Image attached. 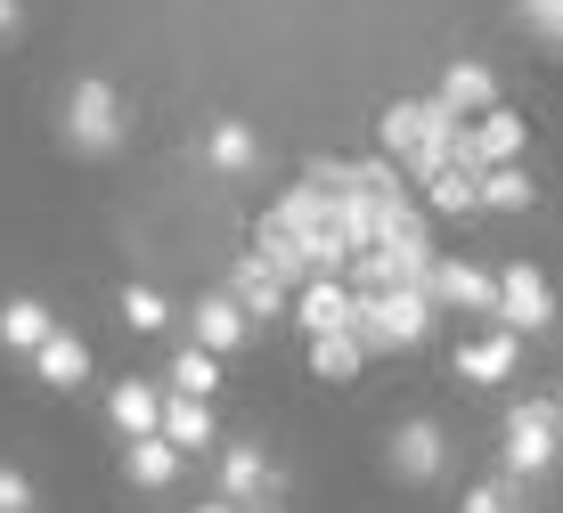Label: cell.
<instances>
[{
  "label": "cell",
  "mask_w": 563,
  "mask_h": 513,
  "mask_svg": "<svg viewBox=\"0 0 563 513\" xmlns=\"http://www.w3.org/2000/svg\"><path fill=\"white\" fill-rule=\"evenodd\" d=\"M376 140H384V155H393L400 171H409V188H433L441 171L457 164L465 123L441 107V98H393V107H384V123H376Z\"/></svg>",
  "instance_id": "cell-1"
},
{
  "label": "cell",
  "mask_w": 563,
  "mask_h": 513,
  "mask_svg": "<svg viewBox=\"0 0 563 513\" xmlns=\"http://www.w3.org/2000/svg\"><path fill=\"white\" fill-rule=\"evenodd\" d=\"M433 293L424 286H393V293H352V343L360 350H417L433 334Z\"/></svg>",
  "instance_id": "cell-2"
},
{
  "label": "cell",
  "mask_w": 563,
  "mask_h": 513,
  "mask_svg": "<svg viewBox=\"0 0 563 513\" xmlns=\"http://www.w3.org/2000/svg\"><path fill=\"white\" fill-rule=\"evenodd\" d=\"M123 90L114 82H99V74H90V82H74V98H66V147H82V155H114L123 147Z\"/></svg>",
  "instance_id": "cell-3"
},
{
  "label": "cell",
  "mask_w": 563,
  "mask_h": 513,
  "mask_svg": "<svg viewBox=\"0 0 563 513\" xmlns=\"http://www.w3.org/2000/svg\"><path fill=\"white\" fill-rule=\"evenodd\" d=\"M563 457V408L555 400H515L507 408V472H548Z\"/></svg>",
  "instance_id": "cell-4"
},
{
  "label": "cell",
  "mask_w": 563,
  "mask_h": 513,
  "mask_svg": "<svg viewBox=\"0 0 563 513\" xmlns=\"http://www.w3.org/2000/svg\"><path fill=\"white\" fill-rule=\"evenodd\" d=\"M498 326H507V334L555 326V286L539 278L531 261H507V269H498Z\"/></svg>",
  "instance_id": "cell-5"
},
{
  "label": "cell",
  "mask_w": 563,
  "mask_h": 513,
  "mask_svg": "<svg viewBox=\"0 0 563 513\" xmlns=\"http://www.w3.org/2000/svg\"><path fill=\"white\" fill-rule=\"evenodd\" d=\"M384 465H393V481H441V472H450V440H441V424L433 416H409L393 432V440H384Z\"/></svg>",
  "instance_id": "cell-6"
},
{
  "label": "cell",
  "mask_w": 563,
  "mask_h": 513,
  "mask_svg": "<svg viewBox=\"0 0 563 513\" xmlns=\"http://www.w3.org/2000/svg\"><path fill=\"white\" fill-rule=\"evenodd\" d=\"M424 293H433V310H465V319H498V269H482V261H433Z\"/></svg>",
  "instance_id": "cell-7"
},
{
  "label": "cell",
  "mask_w": 563,
  "mask_h": 513,
  "mask_svg": "<svg viewBox=\"0 0 563 513\" xmlns=\"http://www.w3.org/2000/svg\"><path fill=\"white\" fill-rule=\"evenodd\" d=\"M457 164H474V171L522 164V114H515V107H490L482 123H465V147H457Z\"/></svg>",
  "instance_id": "cell-8"
},
{
  "label": "cell",
  "mask_w": 563,
  "mask_h": 513,
  "mask_svg": "<svg viewBox=\"0 0 563 513\" xmlns=\"http://www.w3.org/2000/svg\"><path fill=\"white\" fill-rule=\"evenodd\" d=\"M433 98L457 114V123H482V114L498 107V74L482 66V57H450V74H441V90H433Z\"/></svg>",
  "instance_id": "cell-9"
},
{
  "label": "cell",
  "mask_w": 563,
  "mask_h": 513,
  "mask_svg": "<svg viewBox=\"0 0 563 513\" xmlns=\"http://www.w3.org/2000/svg\"><path fill=\"white\" fill-rule=\"evenodd\" d=\"M515 367H522V334H507V326L474 334L457 350V383H515Z\"/></svg>",
  "instance_id": "cell-10"
},
{
  "label": "cell",
  "mask_w": 563,
  "mask_h": 513,
  "mask_svg": "<svg viewBox=\"0 0 563 513\" xmlns=\"http://www.w3.org/2000/svg\"><path fill=\"white\" fill-rule=\"evenodd\" d=\"M295 326L319 343V334H352V286L343 278H310L302 293H295Z\"/></svg>",
  "instance_id": "cell-11"
},
{
  "label": "cell",
  "mask_w": 563,
  "mask_h": 513,
  "mask_svg": "<svg viewBox=\"0 0 563 513\" xmlns=\"http://www.w3.org/2000/svg\"><path fill=\"white\" fill-rule=\"evenodd\" d=\"M254 261H262V269H269V278H278L286 293H302L310 278H319L310 245H302V236H286V228H269V221H262V236H254Z\"/></svg>",
  "instance_id": "cell-12"
},
{
  "label": "cell",
  "mask_w": 563,
  "mask_h": 513,
  "mask_svg": "<svg viewBox=\"0 0 563 513\" xmlns=\"http://www.w3.org/2000/svg\"><path fill=\"white\" fill-rule=\"evenodd\" d=\"M188 319H197V350H212V359H229V350H238L245 334H254V319H245V310L229 302V293H205V302L188 310Z\"/></svg>",
  "instance_id": "cell-13"
},
{
  "label": "cell",
  "mask_w": 563,
  "mask_h": 513,
  "mask_svg": "<svg viewBox=\"0 0 563 513\" xmlns=\"http://www.w3.org/2000/svg\"><path fill=\"white\" fill-rule=\"evenodd\" d=\"M269 228H286V236H302V245H310V236H327V228H335V196H327V188H286L278 196V212H269Z\"/></svg>",
  "instance_id": "cell-14"
},
{
  "label": "cell",
  "mask_w": 563,
  "mask_h": 513,
  "mask_svg": "<svg viewBox=\"0 0 563 513\" xmlns=\"http://www.w3.org/2000/svg\"><path fill=\"white\" fill-rule=\"evenodd\" d=\"M269 489H278V472H269L262 448H221V498L238 505V513H245V505H262Z\"/></svg>",
  "instance_id": "cell-15"
},
{
  "label": "cell",
  "mask_w": 563,
  "mask_h": 513,
  "mask_svg": "<svg viewBox=\"0 0 563 513\" xmlns=\"http://www.w3.org/2000/svg\"><path fill=\"white\" fill-rule=\"evenodd\" d=\"M107 416H114V432H123V440H147V432L164 424V391L131 375V383H114V391H107Z\"/></svg>",
  "instance_id": "cell-16"
},
{
  "label": "cell",
  "mask_w": 563,
  "mask_h": 513,
  "mask_svg": "<svg viewBox=\"0 0 563 513\" xmlns=\"http://www.w3.org/2000/svg\"><path fill=\"white\" fill-rule=\"evenodd\" d=\"M180 448L164 440V432H147V440H123V472H131V489H172L180 481Z\"/></svg>",
  "instance_id": "cell-17"
},
{
  "label": "cell",
  "mask_w": 563,
  "mask_h": 513,
  "mask_svg": "<svg viewBox=\"0 0 563 513\" xmlns=\"http://www.w3.org/2000/svg\"><path fill=\"white\" fill-rule=\"evenodd\" d=\"M229 302H238L245 319H286V310H295V302H286V286L269 278L254 253H245V261H238V278H229Z\"/></svg>",
  "instance_id": "cell-18"
},
{
  "label": "cell",
  "mask_w": 563,
  "mask_h": 513,
  "mask_svg": "<svg viewBox=\"0 0 563 513\" xmlns=\"http://www.w3.org/2000/svg\"><path fill=\"white\" fill-rule=\"evenodd\" d=\"M33 375H42V383H57V391L90 383V343H82V334H66V326H57L49 343L33 350Z\"/></svg>",
  "instance_id": "cell-19"
},
{
  "label": "cell",
  "mask_w": 563,
  "mask_h": 513,
  "mask_svg": "<svg viewBox=\"0 0 563 513\" xmlns=\"http://www.w3.org/2000/svg\"><path fill=\"white\" fill-rule=\"evenodd\" d=\"M155 432H164V440L180 448V457H188V448H212V400H188V391H164V424H155Z\"/></svg>",
  "instance_id": "cell-20"
},
{
  "label": "cell",
  "mask_w": 563,
  "mask_h": 513,
  "mask_svg": "<svg viewBox=\"0 0 563 513\" xmlns=\"http://www.w3.org/2000/svg\"><path fill=\"white\" fill-rule=\"evenodd\" d=\"M49 334H57V319H49L42 302H33V293H16V302H0V343H9V350H25V359H33V350H42Z\"/></svg>",
  "instance_id": "cell-21"
},
{
  "label": "cell",
  "mask_w": 563,
  "mask_h": 513,
  "mask_svg": "<svg viewBox=\"0 0 563 513\" xmlns=\"http://www.w3.org/2000/svg\"><path fill=\"white\" fill-rule=\"evenodd\" d=\"M424 212H441V221H465V212H482V171H474V164H450L433 188H424Z\"/></svg>",
  "instance_id": "cell-22"
},
{
  "label": "cell",
  "mask_w": 563,
  "mask_h": 513,
  "mask_svg": "<svg viewBox=\"0 0 563 513\" xmlns=\"http://www.w3.org/2000/svg\"><path fill=\"white\" fill-rule=\"evenodd\" d=\"M212 383H221V359L197 343H180L172 350V367H164V391H188V400H212Z\"/></svg>",
  "instance_id": "cell-23"
},
{
  "label": "cell",
  "mask_w": 563,
  "mask_h": 513,
  "mask_svg": "<svg viewBox=\"0 0 563 513\" xmlns=\"http://www.w3.org/2000/svg\"><path fill=\"white\" fill-rule=\"evenodd\" d=\"M360 367H367V350L352 334H319V343H310V375H319V383H352Z\"/></svg>",
  "instance_id": "cell-24"
},
{
  "label": "cell",
  "mask_w": 563,
  "mask_h": 513,
  "mask_svg": "<svg viewBox=\"0 0 563 513\" xmlns=\"http://www.w3.org/2000/svg\"><path fill=\"white\" fill-rule=\"evenodd\" d=\"M531 180H522V164H498V171H482V212H531Z\"/></svg>",
  "instance_id": "cell-25"
},
{
  "label": "cell",
  "mask_w": 563,
  "mask_h": 513,
  "mask_svg": "<svg viewBox=\"0 0 563 513\" xmlns=\"http://www.w3.org/2000/svg\"><path fill=\"white\" fill-rule=\"evenodd\" d=\"M212 164H221V171H254L262 164V140L245 123H212Z\"/></svg>",
  "instance_id": "cell-26"
},
{
  "label": "cell",
  "mask_w": 563,
  "mask_h": 513,
  "mask_svg": "<svg viewBox=\"0 0 563 513\" xmlns=\"http://www.w3.org/2000/svg\"><path fill=\"white\" fill-rule=\"evenodd\" d=\"M123 326H131V334H164V326H172V302H164L155 286H131V293H123Z\"/></svg>",
  "instance_id": "cell-27"
},
{
  "label": "cell",
  "mask_w": 563,
  "mask_h": 513,
  "mask_svg": "<svg viewBox=\"0 0 563 513\" xmlns=\"http://www.w3.org/2000/svg\"><path fill=\"white\" fill-rule=\"evenodd\" d=\"M522 498H515V472H498V481H474L465 489V505L457 513H515Z\"/></svg>",
  "instance_id": "cell-28"
},
{
  "label": "cell",
  "mask_w": 563,
  "mask_h": 513,
  "mask_svg": "<svg viewBox=\"0 0 563 513\" xmlns=\"http://www.w3.org/2000/svg\"><path fill=\"white\" fill-rule=\"evenodd\" d=\"M515 9H522V25H531L548 49H563V0H515Z\"/></svg>",
  "instance_id": "cell-29"
},
{
  "label": "cell",
  "mask_w": 563,
  "mask_h": 513,
  "mask_svg": "<svg viewBox=\"0 0 563 513\" xmlns=\"http://www.w3.org/2000/svg\"><path fill=\"white\" fill-rule=\"evenodd\" d=\"M0 513H33V481L16 465H0Z\"/></svg>",
  "instance_id": "cell-30"
},
{
  "label": "cell",
  "mask_w": 563,
  "mask_h": 513,
  "mask_svg": "<svg viewBox=\"0 0 563 513\" xmlns=\"http://www.w3.org/2000/svg\"><path fill=\"white\" fill-rule=\"evenodd\" d=\"M16 25V0H0V33H9Z\"/></svg>",
  "instance_id": "cell-31"
},
{
  "label": "cell",
  "mask_w": 563,
  "mask_h": 513,
  "mask_svg": "<svg viewBox=\"0 0 563 513\" xmlns=\"http://www.w3.org/2000/svg\"><path fill=\"white\" fill-rule=\"evenodd\" d=\"M197 513H238V505H229V498H212V505H197Z\"/></svg>",
  "instance_id": "cell-32"
},
{
  "label": "cell",
  "mask_w": 563,
  "mask_h": 513,
  "mask_svg": "<svg viewBox=\"0 0 563 513\" xmlns=\"http://www.w3.org/2000/svg\"><path fill=\"white\" fill-rule=\"evenodd\" d=\"M555 408H563V391H555Z\"/></svg>",
  "instance_id": "cell-33"
},
{
  "label": "cell",
  "mask_w": 563,
  "mask_h": 513,
  "mask_svg": "<svg viewBox=\"0 0 563 513\" xmlns=\"http://www.w3.org/2000/svg\"><path fill=\"white\" fill-rule=\"evenodd\" d=\"M515 513H522V505H515Z\"/></svg>",
  "instance_id": "cell-34"
}]
</instances>
